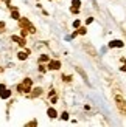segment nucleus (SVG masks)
<instances>
[{
    "label": "nucleus",
    "mask_w": 126,
    "mask_h": 127,
    "mask_svg": "<svg viewBox=\"0 0 126 127\" xmlns=\"http://www.w3.org/2000/svg\"><path fill=\"white\" fill-rule=\"evenodd\" d=\"M31 85H33V81L27 78V79H23V82H22V84H19V85H17V90H19V91H22V93L31 91Z\"/></svg>",
    "instance_id": "1"
},
{
    "label": "nucleus",
    "mask_w": 126,
    "mask_h": 127,
    "mask_svg": "<svg viewBox=\"0 0 126 127\" xmlns=\"http://www.w3.org/2000/svg\"><path fill=\"white\" fill-rule=\"evenodd\" d=\"M115 102H117V107H118L120 112L126 115V101H125L123 98H121L120 95H115Z\"/></svg>",
    "instance_id": "2"
},
{
    "label": "nucleus",
    "mask_w": 126,
    "mask_h": 127,
    "mask_svg": "<svg viewBox=\"0 0 126 127\" xmlns=\"http://www.w3.org/2000/svg\"><path fill=\"white\" fill-rule=\"evenodd\" d=\"M20 28H23V29H28L30 33H36V28L33 27V25L28 22L27 19H20Z\"/></svg>",
    "instance_id": "3"
},
{
    "label": "nucleus",
    "mask_w": 126,
    "mask_h": 127,
    "mask_svg": "<svg viewBox=\"0 0 126 127\" xmlns=\"http://www.w3.org/2000/svg\"><path fill=\"white\" fill-rule=\"evenodd\" d=\"M125 44H123V40H120V39H115V40H111L109 42V46H111V48H121V46H123Z\"/></svg>",
    "instance_id": "4"
},
{
    "label": "nucleus",
    "mask_w": 126,
    "mask_h": 127,
    "mask_svg": "<svg viewBox=\"0 0 126 127\" xmlns=\"http://www.w3.org/2000/svg\"><path fill=\"white\" fill-rule=\"evenodd\" d=\"M48 68L50 70H59L61 68V62L59 61H52L48 64Z\"/></svg>",
    "instance_id": "5"
},
{
    "label": "nucleus",
    "mask_w": 126,
    "mask_h": 127,
    "mask_svg": "<svg viewBox=\"0 0 126 127\" xmlns=\"http://www.w3.org/2000/svg\"><path fill=\"white\" fill-rule=\"evenodd\" d=\"M11 39L14 40L16 44H19L20 46H25V44H27V42H25V39H23V37H19V36H12Z\"/></svg>",
    "instance_id": "6"
},
{
    "label": "nucleus",
    "mask_w": 126,
    "mask_h": 127,
    "mask_svg": "<svg viewBox=\"0 0 126 127\" xmlns=\"http://www.w3.org/2000/svg\"><path fill=\"white\" fill-rule=\"evenodd\" d=\"M28 54H30V50H25V51H19L17 53V57L20 61H25V59L28 57Z\"/></svg>",
    "instance_id": "7"
},
{
    "label": "nucleus",
    "mask_w": 126,
    "mask_h": 127,
    "mask_svg": "<svg viewBox=\"0 0 126 127\" xmlns=\"http://www.w3.org/2000/svg\"><path fill=\"white\" fill-rule=\"evenodd\" d=\"M47 113H48V116H50V118H52V119H53V118H56V116H58V113H56V110H54L53 107H50V109L47 110Z\"/></svg>",
    "instance_id": "8"
},
{
    "label": "nucleus",
    "mask_w": 126,
    "mask_h": 127,
    "mask_svg": "<svg viewBox=\"0 0 126 127\" xmlns=\"http://www.w3.org/2000/svg\"><path fill=\"white\" fill-rule=\"evenodd\" d=\"M10 96H11V91H10V90H6V88H5V90H3L2 93H0V98H3V99L10 98Z\"/></svg>",
    "instance_id": "9"
},
{
    "label": "nucleus",
    "mask_w": 126,
    "mask_h": 127,
    "mask_svg": "<svg viewBox=\"0 0 126 127\" xmlns=\"http://www.w3.org/2000/svg\"><path fill=\"white\" fill-rule=\"evenodd\" d=\"M11 9H12V12H11V17H12V19H16V20H19V19H20V17H19V11L16 9V8H11Z\"/></svg>",
    "instance_id": "10"
},
{
    "label": "nucleus",
    "mask_w": 126,
    "mask_h": 127,
    "mask_svg": "<svg viewBox=\"0 0 126 127\" xmlns=\"http://www.w3.org/2000/svg\"><path fill=\"white\" fill-rule=\"evenodd\" d=\"M41 93H42V88H34L33 93H31V96H33V98H36V96H39Z\"/></svg>",
    "instance_id": "11"
},
{
    "label": "nucleus",
    "mask_w": 126,
    "mask_h": 127,
    "mask_svg": "<svg viewBox=\"0 0 126 127\" xmlns=\"http://www.w3.org/2000/svg\"><path fill=\"white\" fill-rule=\"evenodd\" d=\"M45 61H48V56L47 54H42V56L39 57V62H45Z\"/></svg>",
    "instance_id": "12"
},
{
    "label": "nucleus",
    "mask_w": 126,
    "mask_h": 127,
    "mask_svg": "<svg viewBox=\"0 0 126 127\" xmlns=\"http://www.w3.org/2000/svg\"><path fill=\"white\" fill-rule=\"evenodd\" d=\"M76 33H78V34H86V33H87V29H86V28L83 27V28H79V29H78Z\"/></svg>",
    "instance_id": "13"
},
{
    "label": "nucleus",
    "mask_w": 126,
    "mask_h": 127,
    "mask_svg": "<svg viewBox=\"0 0 126 127\" xmlns=\"http://www.w3.org/2000/svg\"><path fill=\"white\" fill-rule=\"evenodd\" d=\"M72 5H73V6H76V8H79V6H81V2H79V0H73Z\"/></svg>",
    "instance_id": "14"
},
{
    "label": "nucleus",
    "mask_w": 126,
    "mask_h": 127,
    "mask_svg": "<svg viewBox=\"0 0 126 127\" xmlns=\"http://www.w3.org/2000/svg\"><path fill=\"white\" fill-rule=\"evenodd\" d=\"M61 118H62L64 121H67V119H69V113H67V112H64V113L61 115Z\"/></svg>",
    "instance_id": "15"
},
{
    "label": "nucleus",
    "mask_w": 126,
    "mask_h": 127,
    "mask_svg": "<svg viewBox=\"0 0 126 127\" xmlns=\"http://www.w3.org/2000/svg\"><path fill=\"white\" fill-rule=\"evenodd\" d=\"M70 11H72V12H73V14H78L79 8H76V6H72V8H70Z\"/></svg>",
    "instance_id": "16"
},
{
    "label": "nucleus",
    "mask_w": 126,
    "mask_h": 127,
    "mask_svg": "<svg viewBox=\"0 0 126 127\" xmlns=\"http://www.w3.org/2000/svg\"><path fill=\"white\" fill-rule=\"evenodd\" d=\"M79 25H81L79 20H75V22H73V27H75V28H79Z\"/></svg>",
    "instance_id": "17"
},
{
    "label": "nucleus",
    "mask_w": 126,
    "mask_h": 127,
    "mask_svg": "<svg viewBox=\"0 0 126 127\" xmlns=\"http://www.w3.org/2000/svg\"><path fill=\"white\" fill-rule=\"evenodd\" d=\"M62 79H64L65 82H69V81H70V79H72V78H70V76H65V74H64V76H62Z\"/></svg>",
    "instance_id": "18"
},
{
    "label": "nucleus",
    "mask_w": 126,
    "mask_h": 127,
    "mask_svg": "<svg viewBox=\"0 0 126 127\" xmlns=\"http://www.w3.org/2000/svg\"><path fill=\"white\" fill-rule=\"evenodd\" d=\"M5 88H6V87H5V85H3V84H0V93H2L3 90H5Z\"/></svg>",
    "instance_id": "19"
},
{
    "label": "nucleus",
    "mask_w": 126,
    "mask_h": 127,
    "mask_svg": "<svg viewBox=\"0 0 126 127\" xmlns=\"http://www.w3.org/2000/svg\"><path fill=\"white\" fill-rule=\"evenodd\" d=\"M2 28H5V23H3V22H0V29H2Z\"/></svg>",
    "instance_id": "20"
},
{
    "label": "nucleus",
    "mask_w": 126,
    "mask_h": 127,
    "mask_svg": "<svg viewBox=\"0 0 126 127\" xmlns=\"http://www.w3.org/2000/svg\"><path fill=\"white\" fill-rule=\"evenodd\" d=\"M120 70H121V71H126V65H123V67H121Z\"/></svg>",
    "instance_id": "21"
},
{
    "label": "nucleus",
    "mask_w": 126,
    "mask_h": 127,
    "mask_svg": "<svg viewBox=\"0 0 126 127\" xmlns=\"http://www.w3.org/2000/svg\"><path fill=\"white\" fill-rule=\"evenodd\" d=\"M123 62H125V65H126V59H123Z\"/></svg>",
    "instance_id": "22"
}]
</instances>
